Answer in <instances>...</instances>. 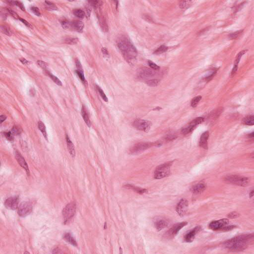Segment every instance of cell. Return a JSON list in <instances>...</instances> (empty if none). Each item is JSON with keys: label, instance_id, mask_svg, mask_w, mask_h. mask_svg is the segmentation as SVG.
Masks as SVG:
<instances>
[{"label": "cell", "instance_id": "cell-1", "mask_svg": "<svg viewBox=\"0 0 254 254\" xmlns=\"http://www.w3.org/2000/svg\"><path fill=\"white\" fill-rule=\"evenodd\" d=\"M254 240V234H242L231 238L223 243V246L233 252H240L245 250Z\"/></svg>", "mask_w": 254, "mask_h": 254}, {"label": "cell", "instance_id": "cell-2", "mask_svg": "<svg viewBox=\"0 0 254 254\" xmlns=\"http://www.w3.org/2000/svg\"><path fill=\"white\" fill-rule=\"evenodd\" d=\"M118 47L121 54L129 63H133L137 56V50L129 39L123 37L118 40Z\"/></svg>", "mask_w": 254, "mask_h": 254}, {"label": "cell", "instance_id": "cell-3", "mask_svg": "<svg viewBox=\"0 0 254 254\" xmlns=\"http://www.w3.org/2000/svg\"><path fill=\"white\" fill-rule=\"evenodd\" d=\"M224 180L227 183L241 187H246L248 185L249 182V180L248 178L236 175L226 176Z\"/></svg>", "mask_w": 254, "mask_h": 254}, {"label": "cell", "instance_id": "cell-4", "mask_svg": "<svg viewBox=\"0 0 254 254\" xmlns=\"http://www.w3.org/2000/svg\"><path fill=\"white\" fill-rule=\"evenodd\" d=\"M171 164L172 162H167L158 166L154 172V178L160 179L168 176L170 174V167Z\"/></svg>", "mask_w": 254, "mask_h": 254}, {"label": "cell", "instance_id": "cell-5", "mask_svg": "<svg viewBox=\"0 0 254 254\" xmlns=\"http://www.w3.org/2000/svg\"><path fill=\"white\" fill-rule=\"evenodd\" d=\"M77 205L75 202H71L66 206L63 210L62 214L65 224H67L76 214Z\"/></svg>", "mask_w": 254, "mask_h": 254}, {"label": "cell", "instance_id": "cell-6", "mask_svg": "<svg viewBox=\"0 0 254 254\" xmlns=\"http://www.w3.org/2000/svg\"><path fill=\"white\" fill-rule=\"evenodd\" d=\"M204 120L205 119L203 117H198L195 119L182 129V133L184 135H187L190 133L196 128L198 125L202 123L204 121Z\"/></svg>", "mask_w": 254, "mask_h": 254}, {"label": "cell", "instance_id": "cell-7", "mask_svg": "<svg viewBox=\"0 0 254 254\" xmlns=\"http://www.w3.org/2000/svg\"><path fill=\"white\" fill-rule=\"evenodd\" d=\"M33 209V204L31 202H22L19 206L17 213L21 217H25L31 213Z\"/></svg>", "mask_w": 254, "mask_h": 254}, {"label": "cell", "instance_id": "cell-8", "mask_svg": "<svg viewBox=\"0 0 254 254\" xmlns=\"http://www.w3.org/2000/svg\"><path fill=\"white\" fill-rule=\"evenodd\" d=\"M229 221L227 219H221L219 220H214L211 221L209 227L210 229L214 231H222L224 228L228 225Z\"/></svg>", "mask_w": 254, "mask_h": 254}, {"label": "cell", "instance_id": "cell-9", "mask_svg": "<svg viewBox=\"0 0 254 254\" xmlns=\"http://www.w3.org/2000/svg\"><path fill=\"white\" fill-rule=\"evenodd\" d=\"M133 125L137 129L146 132L150 129L151 123L149 121L145 120L137 119L133 122Z\"/></svg>", "mask_w": 254, "mask_h": 254}, {"label": "cell", "instance_id": "cell-10", "mask_svg": "<svg viewBox=\"0 0 254 254\" xmlns=\"http://www.w3.org/2000/svg\"><path fill=\"white\" fill-rule=\"evenodd\" d=\"M151 146L152 144L149 142H140L133 145L132 148L130 149V153L132 154H137L148 149Z\"/></svg>", "mask_w": 254, "mask_h": 254}, {"label": "cell", "instance_id": "cell-11", "mask_svg": "<svg viewBox=\"0 0 254 254\" xmlns=\"http://www.w3.org/2000/svg\"><path fill=\"white\" fill-rule=\"evenodd\" d=\"M187 224L188 222H182L175 224L168 230L167 233V236L169 238H174L177 235L180 230L187 225Z\"/></svg>", "mask_w": 254, "mask_h": 254}, {"label": "cell", "instance_id": "cell-12", "mask_svg": "<svg viewBox=\"0 0 254 254\" xmlns=\"http://www.w3.org/2000/svg\"><path fill=\"white\" fill-rule=\"evenodd\" d=\"M137 74L140 78L146 80L154 77L156 75V72L153 69L144 67L139 70V71L137 72Z\"/></svg>", "mask_w": 254, "mask_h": 254}, {"label": "cell", "instance_id": "cell-13", "mask_svg": "<svg viewBox=\"0 0 254 254\" xmlns=\"http://www.w3.org/2000/svg\"><path fill=\"white\" fill-rule=\"evenodd\" d=\"M189 206V203L187 200L185 198H183L179 202L177 206H176V211L178 214L181 216H183L187 213L188 208Z\"/></svg>", "mask_w": 254, "mask_h": 254}, {"label": "cell", "instance_id": "cell-14", "mask_svg": "<svg viewBox=\"0 0 254 254\" xmlns=\"http://www.w3.org/2000/svg\"><path fill=\"white\" fill-rule=\"evenodd\" d=\"M19 198L17 197H12L7 198L4 202L6 207L9 210H16L18 208Z\"/></svg>", "mask_w": 254, "mask_h": 254}, {"label": "cell", "instance_id": "cell-15", "mask_svg": "<svg viewBox=\"0 0 254 254\" xmlns=\"http://www.w3.org/2000/svg\"><path fill=\"white\" fill-rule=\"evenodd\" d=\"M201 230V227L196 226V227L190 230L184 236V241L187 243H191L194 241L197 234Z\"/></svg>", "mask_w": 254, "mask_h": 254}, {"label": "cell", "instance_id": "cell-16", "mask_svg": "<svg viewBox=\"0 0 254 254\" xmlns=\"http://www.w3.org/2000/svg\"><path fill=\"white\" fill-rule=\"evenodd\" d=\"M15 155L16 160H17V162L19 163V164L20 165V166L22 168H23L25 170V171L26 172L27 175H29V174H30L29 173V167H28V164H27L26 162L24 159V157L22 156L21 153H20L18 150H15Z\"/></svg>", "mask_w": 254, "mask_h": 254}, {"label": "cell", "instance_id": "cell-17", "mask_svg": "<svg viewBox=\"0 0 254 254\" xmlns=\"http://www.w3.org/2000/svg\"><path fill=\"white\" fill-rule=\"evenodd\" d=\"M154 224L156 229L158 231H160L162 229L165 228L168 225L169 222L165 218H155Z\"/></svg>", "mask_w": 254, "mask_h": 254}, {"label": "cell", "instance_id": "cell-18", "mask_svg": "<svg viewBox=\"0 0 254 254\" xmlns=\"http://www.w3.org/2000/svg\"><path fill=\"white\" fill-rule=\"evenodd\" d=\"M206 188V185L203 182H199L193 186L191 188V191L194 194L198 195L202 193Z\"/></svg>", "mask_w": 254, "mask_h": 254}, {"label": "cell", "instance_id": "cell-19", "mask_svg": "<svg viewBox=\"0 0 254 254\" xmlns=\"http://www.w3.org/2000/svg\"><path fill=\"white\" fill-rule=\"evenodd\" d=\"M210 136V133L208 131H206L202 134L200 137L199 141V145L200 147L205 149H207L208 147V140Z\"/></svg>", "mask_w": 254, "mask_h": 254}, {"label": "cell", "instance_id": "cell-20", "mask_svg": "<svg viewBox=\"0 0 254 254\" xmlns=\"http://www.w3.org/2000/svg\"><path fill=\"white\" fill-rule=\"evenodd\" d=\"M71 26L77 32L82 33L84 28V24L80 20H75L71 23Z\"/></svg>", "mask_w": 254, "mask_h": 254}, {"label": "cell", "instance_id": "cell-21", "mask_svg": "<svg viewBox=\"0 0 254 254\" xmlns=\"http://www.w3.org/2000/svg\"><path fill=\"white\" fill-rule=\"evenodd\" d=\"M66 139L67 145L68 149L69 150V153H70L72 156H73V157H75V156L76 155V151H75V146L73 144V142L71 141L70 138H69V136L67 135H66Z\"/></svg>", "mask_w": 254, "mask_h": 254}, {"label": "cell", "instance_id": "cell-22", "mask_svg": "<svg viewBox=\"0 0 254 254\" xmlns=\"http://www.w3.org/2000/svg\"><path fill=\"white\" fill-rule=\"evenodd\" d=\"M64 239L68 243L73 246H77V243L75 238L72 236V235L69 233H67L64 235Z\"/></svg>", "mask_w": 254, "mask_h": 254}, {"label": "cell", "instance_id": "cell-23", "mask_svg": "<svg viewBox=\"0 0 254 254\" xmlns=\"http://www.w3.org/2000/svg\"><path fill=\"white\" fill-rule=\"evenodd\" d=\"M81 113L82 117L83 118V119H84V121H85V123H86V125H87L89 127H90V126H91V122H90V119H89V117L88 113H87L86 110L85 108V107L84 106H83L82 107Z\"/></svg>", "mask_w": 254, "mask_h": 254}, {"label": "cell", "instance_id": "cell-24", "mask_svg": "<svg viewBox=\"0 0 254 254\" xmlns=\"http://www.w3.org/2000/svg\"><path fill=\"white\" fill-rule=\"evenodd\" d=\"M124 187L126 188H128V189H129L133 190L134 191L137 192V193H139L140 194H144L147 192V190L146 189H142L141 188L137 187L136 186H134L130 185V184L126 185L124 186Z\"/></svg>", "mask_w": 254, "mask_h": 254}, {"label": "cell", "instance_id": "cell-25", "mask_svg": "<svg viewBox=\"0 0 254 254\" xmlns=\"http://www.w3.org/2000/svg\"><path fill=\"white\" fill-rule=\"evenodd\" d=\"M38 128L40 131L42 133L43 136H44L45 138L47 141L48 140V136L46 132V129L44 124L42 121H39L38 123Z\"/></svg>", "mask_w": 254, "mask_h": 254}, {"label": "cell", "instance_id": "cell-26", "mask_svg": "<svg viewBox=\"0 0 254 254\" xmlns=\"http://www.w3.org/2000/svg\"><path fill=\"white\" fill-rule=\"evenodd\" d=\"M243 124L248 126L254 125V117L253 115H248L245 117L243 120Z\"/></svg>", "mask_w": 254, "mask_h": 254}, {"label": "cell", "instance_id": "cell-27", "mask_svg": "<svg viewBox=\"0 0 254 254\" xmlns=\"http://www.w3.org/2000/svg\"><path fill=\"white\" fill-rule=\"evenodd\" d=\"M73 13L75 16L80 18V19H84L85 16V13L84 11L81 9H75L73 11Z\"/></svg>", "mask_w": 254, "mask_h": 254}, {"label": "cell", "instance_id": "cell-28", "mask_svg": "<svg viewBox=\"0 0 254 254\" xmlns=\"http://www.w3.org/2000/svg\"><path fill=\"white\" fill-rule=\"evenodd\" d=\"M243 30H240L229 34L228 37L230 39H236L242 35Z\"/></svg>", "mask_w": 254, "mask_h": 254}, {"label": "cell", "instance_id": "cell-29", "mask_svg": "<svg viewBox=\"0 0 254 254\" xmlns=\"http://www.w3.org/2000/svg\"><path fill=\"white\" fill-rule=\"evenodd\" d=\"M192 1H182L179 4V6L181 9L188 8L192 4Z\"/></svg>", "mask_w": 254, "mask_h": 254}, {"label": "cell", "instance_id": "cell-30", "mask_svg": "<svg viewBox=\"0 0 254 254\" xmlns=\"http://www.w3.org/2000/svg\"><path fill=\"white\" fill-rule=\"evenodd\" d=\"M246 51H247V50H243V51H240V52L238 53L237 56L236 57V58H235V61H234V66L238 67V64H239V63L240 61L241 57L246 52Z\"/></svg>", "mask_w": 254, "mask_h": 254}, {"label": "cell", "instance_id": "cell-31", "mask_svg": "<svg viewBox=\"0 0 254 254\" xmlns=\"http://www.w3.org/2000/svg\"><path fill=\"white\" fill-rule=\"evenodd\" d=\"M202 99V96H198L196 97H194L191 102V106L193 108H195L197 106L198 103L200 102Z\"/></svg>", "mask_w": 254, "mask_h": 254}, {"label": "cell", "instance_id": "cell-32", "mask_svg": "<svg viewBox=\"0 0 254 254\" xmlns=\"http://www.w3.org/2000/svg\"><path fill=\"white\" fill-rule=\"evenodd\" d=\"M22 130L21 129L20 127L17 126H14L12 127V131H11L12 133L13 136L20 135L22 133Z\"/></svg>", "mask_w": 254, "mask_h": 254}, {"label": "cell", "instance_id": "cell-33", "mask_svg": "<svg viewBox=\"0 0 254 254\" xmlns=\"http://www.w3.org/2000/svg\"><path fill=\"white\" fill-rule=\"evenodd\" d=\"M168 49V47H166L165 45H161L154 52L155 54H160L163 53L165 52Z\"/></svg>", "mask_w": 254, "mask_h": 254}, {"label": "cell", "instance_id": "cell-34", "mask_svg": "<svg viewBox=\"0 0 254 254\" xmlns=\"http://www.w3.org/2000/svg\"><path fill=\"white\" fill-rule=\"evenodd\" d=\"M1 31L2 33H3L4 34L8 35V36H11L12 34V33L11 32V30L10 28L4 25H2L1 26Z\"/></svg>", "mask_w": 254, "mask_h": 254}, {"label": "cell", "instance_id": "cell-35", "mask_svg": "<svg viewBox=\"0 0 254 254\" xmlns=\"http://www.w3.org/2000/svg\"><path fill=\"white\" fill-rule=\"evenodd\" d=\"M78 40L77 38H68L65 40V43L70 45L76 44Z\"/></svg>", "mask_w": 254, "mask_h": 254}, {"label": "cell", "instance_id": "cell-36", "mask_svg": "<svg viewBox=\"0 0 254 254\" xmlns=\"http://www.w3.org/2000/svg\"><path fill=\"white\" fill-rule=\"evenodd\" d=\"M49 76L50 77V78L52 79V80L56 85H59V86H62V82H61V81L57 77L55 76L54 75H53L51 74V73H49Z\"/></svg>", "mask_w": 254, "mask_h": 254}, {"label": "cell", "instance_id": "cell-37", "mask_svg": "<svg viewBox=\"0 0 254 254\" xmlns=\"http://www.w3.org/2000/svg\"><path fill=\"white\" fill-rule=\"evenodd\" d=\"M96 87H97V90H98V91L99 93L100 94V95L101 97H102V98L103 99V100L104 101H105V102H107L108 101V99L107 97L106 96V95L105 93L103 92V90H102V89H101V88L99 87V86H97Z\"/></svg>", "mask_w": 254, "mask_h": 254}, {"label": "cell", "instance_id": "cell-38", "mask_svg": "<svg viewBox=\"0 0 254 254\" xmlns=\"http://www.w3.org/2000/svg\"><path fill=\"white\" fill-rule=\"evenodd\" d=\"M146 83L147 85H149V86L155 87V86H156L158 85V81L156 79H150L147 81Z\"/></svg>", "mask_w": 254, "mask_h": 254}, {"label": "cell", "instance_id": "cell-39", "mask_svg": "<svg viewBox=\"0 0 254 254\" xmlns=\"http://www.w3.org/2000/svg\"><path fill=\"white\" fill-rule=\"evenodd\" d=\"M45 3L47 6V8L49 10H57L58 8L52 2L50 1H45Z\"/></svg>", "mask_w": 254, "mask_h": 254}, {"label": "cell", "instance_id": "cell-40", "mask_svg": "<svg viewBox=\"0 0 254 254\" xmlns=\"http://www.w3.org/2000/svg\"><path fill=\"white\" fill-rule=\"evenodd\" d=\"M61 25L62 26L63 28L67 29H69L71 27V23L67 20H63L60 21Z\"/></svg>", "mask_w": 254, "mask_h": 254}, {"label": "cell", "instance_id": "cell-41", "mask_svg": "<svg viewBox=\"0 0 254 254\" xmlns=\"http://www.w3.org/2000/svg\"><path fill=\"white\" fill-rule=\"evenodd\" d=\"M148 65L149 67L153 70H158L160 69V67L158 66L151 61H148Z\"/></svg>", "mask_w": 254, "mask_h": 254}, {"label": "cell", "instance_id": "cell-42", "mask_svg": "<svg viewBox=\"0 0 254 254\" xmlns=\"http://www.w3.org/2000/svg\"><path fill=\"white\" fill-rule=\"evenodd\" d=\"M37 65H38L42 69H44V70L47 69V67H48L47 64L46 63L42 61H37Z\"/></svg>", "mask_w": 254, "mask_h": 254}, {"label": "cell", "instance_id": "cell-43", "mask_svg": "<svg viewBox=\"0 0 254 254\" xmlns=\"http://www.w3.org/2000/svg\"><path fill=\"white\" fill-rule=\"evenodd\" d=\"M4 135L6 138L10 141H12L13 140V135H12L11 132H4Z\"/></svg>", "mask_w": 254, "mask_h": 254}, {"label": "cell", "instance_id": "cell-44", "mask_svg": "<svg viewBox=\"0 0 254 254\" xmlns=\"http://www.w3.org/2000/svg\"><path fill=\"white\" fill-rule=\"evenodd\" d=\"M7 10L8 11V13H10V15L11 16H12L13 18H15L16 19H19V20L20 19V17H19V15L15 11H13V10H11V9H10V8H8Z\"/></svg>", "mask_w": 254, "mask_h": 254}, {"label": "cell", "instance_id": "cell-45", "mask_svg": "<svg viewBox=\"0 0 254 254\" xmlns=\"http://www.w3.org/2000/svg\"><path fill=\"white\" fill-rule=\"evenodd\" d=\"M30 10L35 15H36L38 16H40L41 13L40 12V11H39V8H38L37 7H33L30 8Z\"/></svg>", "mask_w": 254, "mask_h": 254}, {"label": "cell", "instance_id": "cell-46", "mask_svg": "<svg viewBox=\"0 0 254 254\" xmlns=\"http://www.w3.org/2000/svg\"><path fill=\"white\" fill-rule=\"evenodd\" d=\"M76 72L77 73V75L78 76V77H79V78L81 79V81H82V82H85V79L84 72L79 71L78 70H76Z\"/></svg>", "mask_w": 254, "mask_h": 254}, {"label": "cell", "instance_id": "cell-47", "mask_svg": "<svg viewBox=\"0 0 254 254\" xmlns=\"http://www.w3.org/2000/svg\"><path fill=\"white\" fill-rule=\"evenodd\" d=\"M239 216H240V214H238V213H237V212L234 211V212H232L230 214H228V215H227V217L229 218L234 219V218H238Z\"/></svg>", "mask_w": 254, "mask_h": 254}, {"label": "cell", "instance_id": "cell-48", "mask_svg": "<svg viewBox=\"0 0 254 254\" xmlns=\"http://www.w3.org/2000/svg\"><path fill=\"white\" fill-rule=\"evenodd\" d=\"M15 4L18 7H19L22 11H24V12L25 11V8L24 7V5L21 2L17 1H15Z\"/></svg>", "mask_w": 254, "mask_h": 254}, {"label": "cell", "instance_id": "cell-49", "mask_svg": "<svg viewBox=\"0 0 254 254\" xmlns=\"http://www.w3.org/2000/svg\"><path fill=\"white\" fill-rule=\"evenodd\" d=\"M76 67L77 68V70L84 72V71H83V69H82V65L81 64L80 61H79L78 60H76Z\"/></svg>", "mask_w": 254, "mask_h": 254}, {"label": "cell", "instance_id": "cell-50", "mask_svg": "<svg viewBox=\"0 0 254 254\" xmlns=\"http://www.w3.org/2000/svg\"><path fill=\"white\" fill-rule=\"evenodd\" d=\"M19 20H20L24 25H25L27 27H28V28H33V26L31 25V24H30L28 21H27L26 20H25L24 19H21V18H20Z\"/></svg>", "mask_w": 254, "mask_h": 254}, {"label": "cell", "instance_id": "cell-51", "mask_svg": "<svg viewBox=\"0 0 254 254\" xmlns=\"http://www.w3.org/2000/svg\"><path fill=\"white\" fill-rule=\"evenodd\" d=\"M89 3H90V4L93 6V7L95 8H97L99 2V1H89Z\"/></svg>", "mask_w": 254, "mask_h": 254}, {"label": "cell", "instance_id": "cell-52", "mask_svg": "<svg viewBox=\"0 0 254 254\" xmlns=\"http://www.w3.org/2000/svg\"><path fill=\"white\" fill-rule=\"evenodd\" d=\"M101 51H102V54L105 55V56H108L109 55V53H108V50H107V49L105 47H103L101 49Z\"/></svg>", "mask_w": 254, "mask_h": 254}, {"label": "cell", "instance_id": "cell-53", "mask_svg": "<svg viewBox=\"0 0 254 254\" xmlns=\"http://www.w3.org/2000/svg\"><path fill=\"white\" fill-rule=\"evenodd\" d=\"M20 60L24 65H28L29 64V62L27 60H26L25 58H20Z\"/></svg>", "mask_w": 254, "mask_h": 254}, {"label": "cell", "instance_id": "cell-54", "mask_svg": "<svg viewBox=\"0 0 254 254\" xmlns=\"http://www.w3.org/2000/svg\"><path fill=\"white\" fill-rule=\"evenodd\" d=\"M86 12L85 13V15L87 17H89L90 16V13H91V9L89 7H87L86 9Z\"/></svg>", "mask_w": 254, "mask_h": 254}, {"label": "cell", "instance_id": "cell-55", "mask_svg": "<svg viewBox=\"0 0 254 254\" xmlns=\"http://www.w3.org/2000/svg\"><path fill=\"white\" fill-rule=\"evenodd\" d=\"M7 116H5L4 115H1V123H2L3 122H4L7 119Z\"/></svg>", "mask_w": 254, "mask_h": 254}, {"label": "cell", "instance_id": "cell-56", "mask_svg": "<svg viewBox=\"0 0 254 254\" xmlns=\"http://www.w3.org/2000/svg\"><path fill=\"white\" fill-rule=\"evenodd\" d=\"M254 195V190H252L251 192H250V194H249V197L250 198H252Z\"/></svg>", "mask_w": 254, "mask_h": 254}, {"label": "cell", "instance_id": "cell-57", "mask_svg": "<svg viewBox=\"0 0 254 254\" xmlns=\"http://www.w3.org/2000/svg\"><path fill=\"white\" fill-rule=\"evenodd\" d=\"M249 137H250V138H251V137H252V138H253V137H254V133L253 132L252 133H251L250 135H249Z\"/></svg>", "mask_w": 254, "mask_h": 254}]
</instances>
